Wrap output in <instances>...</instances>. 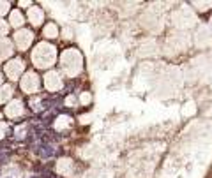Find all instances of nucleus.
I'll return each mask as SVG.
<instances>
[{"label":"nucleus","mask_w":212,"mask_h":178,"mask_svg":"<svg viewBox=\"0 0 212 178\" xmlns=\"http://www.w3.org/2000/svg\"><path fill=\"white\" fill-rule=\"evenodd\" d=\"M34 152L37 153V155H41L43 159H49V157H53L55 155V146L51 143H37L34 146Z\"/></svg>","instance_id":"1"},{"label":"nucleus","mask_w":212,"mask_h":178,"mask_svg":"<svg viewBox=\"0 0 212 178\" xmlns=\"http://www.w3.org/2000/svg\"><path fill=\"white\" fill-rule=\"evenodd\" d=\"M30 178H41V176H30Z\"/></svg>","instance_id":"2"},{"label":"nucleus","mask_w":212,"mask_h":178,"mask_svg":"<svg viewBox=\"0 0 212 178\" xmlns=\"http://www.w3.org/2000/svg\"><path fill=\"white\" fill-rule=\"evenodd\" d=\"M5 178H11V176H5Z\"/></svg>","instance_id":"3"}]
</instances>
